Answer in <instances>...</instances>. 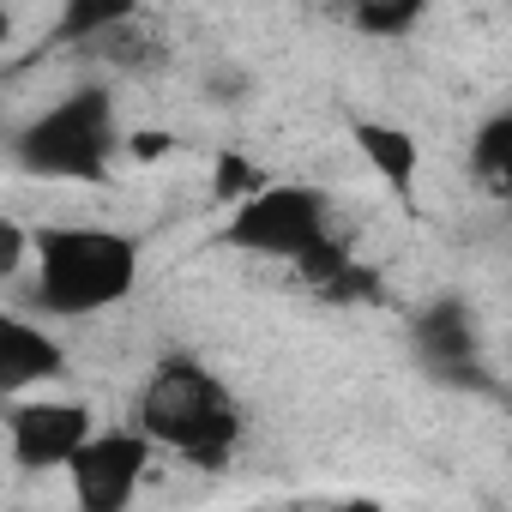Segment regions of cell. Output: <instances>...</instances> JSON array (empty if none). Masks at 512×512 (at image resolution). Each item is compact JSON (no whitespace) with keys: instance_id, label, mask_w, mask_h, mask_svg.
Listing matches in <instances>:
<instances>
[{"instance_id":"14","label":"cell","mask_w":512,"mask_h":512,"mask_svg":"<svg viewBox=\"0 0 512 512\" xmlns=\"http://www.w3.org/2000/svg\"><path fill=\"white\" fill-rule=\"evenodd\" d=\"M266 187V175H260V163H247V157H217V199H247V193H260Z\"/></svg>"},{"instance_id":"3","label":"cell","mask_w":512,"mask_h":512,"mask_svg":"<svg viewBox=\"0 0 512 512\" xmlns=\"http://www.w3.org/2000/svg\"><path fill=\"white\" fill-rule=\"evenodd\" d=\"M115 151H121V127H115L109 85H79L13 133V163L43 181H103Z\"/></svg>"},{"instance_id":"1","label":"cell","mask_w":512,"mask_h":512,"mask_svg":"<svg viewBox=\"0 0 512 512\" xmlns=\"http://www.w3.org/2000/svg\"><path fill=\"white\" fill-rule=\"evenodd\" d=\"M133 422L163 452H175L181 464H199V470H223L241 446L235 392L193 356H163L145 374V386L133 398Z\"/></svg>"},{"instance_id":"6","label":"cell","mask_w":512,"mask_h":512,"mask_svg":"<svg viewBox=\"0 0 512 512\" xmlns=\"http://www.w3.org/2000/svg\"><path fill=\"white\" fill-rule=\"evenodd\" d=\"M91 410L73 398H13L7 404V452L19 470H67L73 452L91 440Z\"/></svg>"},{"instance_id":"11","label":"cell","mask_w":512,"mask_h":512,"mask_svg":"<svg viewBox=\"0 0 512 512\" xmlns=\"http://www.w3.org/2000/svg\"><path fill=\"white\" fill-rule=\"evenodd\" d=\"M470 175L488 199L512 205V115H494L470 139Z\"/></svg>"},{"instance_id":"13","label":"cell","mask_w":512,"mask_h":512,"mask_svg":"<svg viewBox=\"0 0 512 512\" xmlns=\"http://www.w3.org/2000/svg\"><path fill=\"white\" fill-rule=\"evenodd\" d=\"M422 13H428V0H344V19L362 37H404L422 25Z\"/></svg>"},{"instance_id":"10","label":"cell","mask_w":512,"mask_h":512,"mask_svg":"<svg viewBox=\"0 0 512 512\" xmlns=\"http://www.w3.org/2000/svg\"><path fill=\"white\" fill-rule=\"evenodd\" d=\"M79 55H91V61H103V67H121V73H145V67H163V61H169V43H163V31L139 13V19H127V25L91 37Z\"/></svg>"},{"instance_id":"15","label":"cell","mask_w":512,"mask_h":512,"mask_svg":"<svg viewBox=\"0 0 512 512\" xmlns=\"http://www.w3.org/2000/svg\"><path fill=\"white\" fill-rule=\"evenodd\" d=\"M25 253H37V235H25V223H0V278H19L25 272Z\"/></svg>"},{"instance_id":"2","label":"cell","mask_w":512,"mask_h":512,"mask_svg":"<svg viewBox=\"0 0 512 512\" xmlns=\"http://www.w3.org/2000/svg\"><path fill=\"white\" fill-rule=\"evenodd\" d=\"M139 241L103 223H61L37 235L31 253V302L55 320H91L133 296Z\"/></svg>"},{"instance_id":"9","label":"cell","mask_w":512,"mask_h":512,"mask_svg":"<svg viewBox=\"0 0 512 512\" xmlns=\"http://www.w3.org/2000/svg\"><path fill=\"white\" fill-rule=\"evenodd\" d=\"M356 151L368 157V169L398 193L410 199L416 193V169H422V145L410 127H392V121H356Z\"/></svg>"},{"instance_id":"4","label":"cell","mask_w":512,"mask_h":512,"mask_svg":"<svg viewBox=\"0 0 512 512\" xmlns=\"http://www.w3.org/2000/svg\"><path fill=\"white\" fill-rule=\"evenodd\" d=\"M223 241L241 253H260V260H290V266H314L320 253L338 241L332 229V205L320 187L302 181H266L260 193L235 199Z\"/></svg>"},{"instance_id":"8","label":"cell","mask_w":512,"mask_h":512,"mask_svg":"<svg viewBox=\"0 0 512 512\" xmlns=\"http://www.w3.org/2000/svg\"><path fill=\"white\" fill-rule=\"evenodd\" d=\"M67 374V350L61 338H49L37 320L25 314H0V386H7V398L31 392V386H49Z\"/></svg>"},{"instance_id":"7","label":"cell","mask_w":512,"mask_h":512,"mask_svg":"<svg viewBox=\"0 0 512 512\" xmlns=\"http://www.w3.org/2000/svg\"><path fill=\"white\" fill-rule=\"evenodd\" d=\"M416 356H422V368H428L434 380H446V386H476V380H482V374H476V326H470L464 302H434V308H422V320H416Z\"/></svg>"},{"instance_id":"12","label":"cell","mask_w":512,"mask_h":512,"mask_svg":"<svg viewBox=\"0 0 512 512\" xmlns=\"http://www.w3.org/2000/svg\"><path fill=\"white\" fill-rule=\"evenodd\" d=\"M139 13H145L139 0H61L49 37H55L61 49H85L91 37L115 31V25H127V19H139Z\"/></svg>"},{"instance_id":"5","label":"cell","mask_w":512,"mask_h":512,"mask_svg":"<svg viewBox=\"0 0 512 512\" xmlns=\"http://www.w3.org/2000/svg\"><path fill=\"white\" fill-rule=\"evenodd\" d=\"M157 452H163V446H157L139 422H127V428H97V434L73 452V464H67L73 500H79L85 512H127V506L139 500L145 470H151Z\"/></svg>"}]
</instances>
